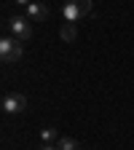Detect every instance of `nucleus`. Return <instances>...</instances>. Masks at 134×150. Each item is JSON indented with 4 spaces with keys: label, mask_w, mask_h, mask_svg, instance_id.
I'll use <instances>...</instances> for the list:
<instances>
[{
    "label": "nucleus",
    "mask_w": 134,
    "mask_h": 150,
    "mask_svg": "<svg viewBox=\"0 0 134 150\" xmlns=\"http://www.w3.org/2000/svg\"><path fill=\"white\" fill-rule=\"evenodd\" d=\"M56 147H59V150H81V145H78V139H75V137H59Z\"/></svg>",
    "instance_id": "8"
},
{
    "label": "nucleus",
    "mask_w": 134,
    "mask_h": 150,
    "mask_svg": "<svg viewBox=\"0 0 134 150\" xmlns=\"http://www.w3.org/2000/svg\"><path fill=\"white\" fill-rule=\"evenodd\" d=\"M6 30H8L11 38H16L19 43L32 38V22L27 19V13H16V16H11L8 22H6Z\"/></svg>",
    "instance_id": "2"
},
{
    "label": "nucleus",
    "mask_w": 134,
    "mask_h": 150,
    "mask_svg": "<svg viewBox=\"0 0 134 150\" xmlns=\"http://www.w3.org/2000/svg\"><path fill=\"white\" fill-rule=\"evenodd\" d=\"M27 19H30V22H46V19H48V6L40 3V0L30 3L27 6Z\"/></svg>",
    "instance_id": "5"
},
{
    "label": "nucleus",
    "mask_w": 134,
    "mask_h": 150,
    "mask_svg": "<svg viewBox=\"0 0 134 150\" xmlns=\"http://www.w3.org/2000/svg\"><path fill=\"white\" fill-rule=\"evenodd\" d=\"M40 142H43V145H54V142H59V131L51 129V126L40 129Z\"/></svg>",
    "instance_id": "6"
},
{
    "label": "nucleus",
    "mask_w": 134,
    "mask_h": 150,
    "mask_svg": "<svg viewBox=\"0 0 134 150\" xmlns=\"http://www.w3.org/2000/svg\"><path fill=\"white\" fill-rule=\"evenodd\" d=\"M0 105H3V112H6V115H19V112L27 110V97H24V94H13V91H8Z\"/></svg>",
    "instance_id": "4"
},
{
    "label": "nucleus",
    "mask_w": 134,
    "mask_h": 150,
    "mask_svg": "<svg viewBox=\"0 0 134 150\" xmlns=\"http://www.w3.org/2000/svg\"><path fill=\"white\" fill-rule=\"evenodd\" d=\"M30 3H35V0H16V6H24V8H27Z\"/></svg>",
    "instance_id": "9"
},
{
    "label": "nucleus",
    "mask_w": 134,
    "mask_h": 150,
    "mask_svg": "<svg viewBox=\"0 0 134 150\" xmlns=\"http://www.w3.org/2000/svg\"><path fill=\"white\" fill-rule=\"evenodd\" d=\"M0 59H3L6 64H16L19 59H22V43H19L16 38L6 35L3 40H0Z\"/></svg>",
    "instance_id": "3"
},
{
    "label": "nucleus",
    "mask_w": 134,
    "mask_h": 150,
    "mask_svg": "<svg viewBox=\"0 0 134 150\" xmlns=\"http://www.w3.org/2000/svg\"><path fill=\"white\" fill-rule=\"evenodd\" d=\"M59 38H62V40L65 43H72L75 40V38H78V30H75V24H62V30H59Z\"/></svg>",
    "instance_id": "7"
},
{
    "label": "nucleus",
    "mask_w": 134,
    "mask_h": 150,
    "mask_svg": "<svg viewBox=\"0 0 134 150\" xmlns=\"http://www.w3.org/2000/svg\"><path fill=\"white\" fill-rule=\"evenodd\" d=\"M40 150H59L56 145H40Z\"/></svg>",
    "instance_id": "10"
},
{
    "label": "nucleus",
    "mask_w": 134,
    "mask_h": 150,
    "mask_svg": "<svg viewBox=\"0 0 134 150\" xmlns=\"http://www.w3.org/2000/svg\"><path fill=\"white\" fill-rule=\"evenodd\" d=\"M83 16H91V0H65L62 3V19L67 24L81 22Z\"/></svg>",
    "instance_id": "1"
}]
</instances>
